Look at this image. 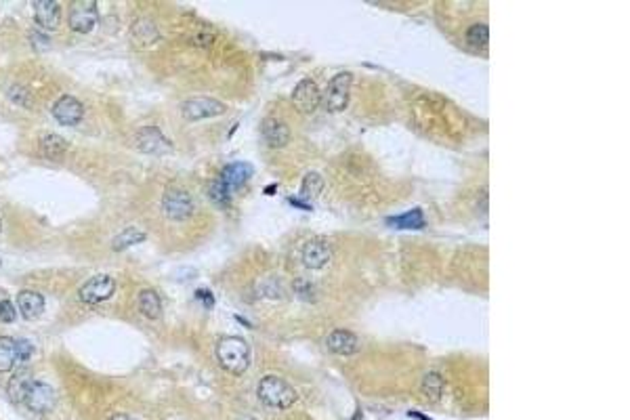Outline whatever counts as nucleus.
<instances>
[{
	"label": "nucleus",
	"instance_id": "obj_1",
	"mask_svg": "<svg viewBox=\"0 0 630 420\" xmlns=\"http://www.w3.org/2000/svg\"><path fill=\"white\" fill-rule=\"evenodd\" d=\"M217 361L225 372L242 376L250 368V347L240 336H223L215 349Z\"/></svg>",
	"mask_w": 630,
	"mask_h": 420
},
{
	"label": "nucleus",
	"instance_id": "obj_2",
	"mask_svg": "<svg viewBox=\"0 0 630 420\" xmlns=\"http://www.w3.org/2000/svg\"><path fill=\"white\" fill-rule=\"evenodd\" d=\"M256 395L262 405H267L271 410H286V408L294 405L298 399L294 387H290V383H286L284 379H280L276 374H267L258 381Z\"/></svg>",
	"mask_w": 630,
	"mask_h": 420
},
{
	"label": "nucleus",
	"instance_id": "obj_3",
	"mask_svg": "<svg viewBox=\"0 0 630 420\" xmlns=\"http://www.w3.org/2000/svg\"><path fill=\"white\" fill-rule=\"evenodd\" d=\"M351 84H353V74H349V72H341L328 82L326 93L322 95V103L330 114L343 112L349 105Z\"/></svg>",
	"mask_w": 630,
	"mask_h": 420
},
{
	"label": "nucleus",
	"instance_id": "obj_4",
	"mask_svg": "<svg viewBox=\"0 0 630 420\" xmlns=\"http://www.w3.org/2000/svg\"><path fill=\"white\" fill-rule=\"evenodd\" d=\"M162 213L171 221H185L193 213V198L189 191L171 187L162 195Z\"/></svg>",
	"mask_w": 630,
	"mask_h": 420
},
{
	"label": "nucleus",
	"instance_id": "obj_5",
	"mask_svg": "<svg viewBox=\"0 0 630 420\" xmlns=\"http://www.w3.org/2000/svg\"><path fill=\"white\" fill-rule=\"evenodd\" d=\"M99 11L93 0H76L68 9V23L76 34H88L97 26Z\"/></svg>",
	"mask_w": 630,
	"mask_h": 420
},
{
	"label": "nucleus",
	"instance_id": "obj_6",
	"mask_svg": "<svg viewBox=\"0 0 630 420\" xmlns=\"http://www.w3.org/2000/svg\"><path fill=\"white\" fill-rule=\"evenodd\" d=\"M300 260L303 265L311 271L324 269L328 262L332 260V246L324 238H313L303 244L300 248Z\"/></svg>",
	"mask_w": 630,
	"mask_h": 420
},
{
	"label": "nucleus",
	"instance_id": "obj_7",
	"mask_svg": "<svg viewBox=\"0 0 630 420\" xmlns=\"http://www.w3.org/2000/svg\"><path fill=\"white\" fill-rule=\"evenodd\" d=\"M114 292H116V282H114V278L101 274V276H93L90 280H86V282L80 286L78 296H80V300L86 303V305H99V303H103V300H108Z\"/></svg>",
	"mask_w": 630,
	"mask_h": 420
},
{
	"label": "nucleus",
	"instance_id": "obj_8",
	"mask_svg": "<svg viewBox=\"0 0 630 420\" xmlns=\"http://www.w3.org/2000/svg\"><path fill=\"white\" fill-rule=\"evenodd\" d=\"M225 103H221L215 97H193L189 101H185L183 105V116L191 122L195 120H206V118H215L225 114Z\"/></svg>",
	"mask_w": 630,
	"mask_h": 420
},
{
	"label": "nucleus",
	"instance_id": "obj_9",
	"mask_svg": "<svg viewBox=\"0 0 630 420\" xmlns=\"http://www.w3.org/2000/svg\"><path fill=\"white\" fill-rule=\"evenodd\" d=\"M292 105L300 114H313L322 103V93L311 78H303L292 90Z\"/></svg>",
	"mask_w": 630,
	"mask_h": 420
},
{
	"label": "nucleus",
	"instance_id": "obj_10",
	"mask_svg": "<svg viewBox=\"0 0 630 420\" xmlns=\"http://www.w3.org/2000/svg\"><path fill=\"white\" fill-rule=\"evenodd\" d=\"M135 145L143 153H153V155H162V153H169L173 149V143L162 135L160 128H155V126L141 128L135 137Z\"/></svg>",
	"mask_w": 630,
	"mask_h": 420
},
{
	"label": "nucleus",
	"instance_id": "obj_11",
	"mask_svg": "<svg viewBox=\"0 0 630 420\" xmlns=\"http://www.w3.org/2000/svg\"><path fill=\"white\" fill-rule=\"evenodd\" d=\"M55 401H57L55 391H52L46 383L34 379V381L30 383V387H28L23 405H28V408L34 410V412H48V410H52Z\"/></svg>",
	"mask_w": 630,
	"mask_h": 420
},
{
	"label": "nucleus",
	"instance_id": "obj_12",
	"mask_svg": "<svg viewBox=\"0 0 630 420\" xmlns=\"http://www.w3.org/2000/svg\"><path fill=\"white\" fill-rule=\"evenodd\" d=\"M52 116H55V120L64 126H76L84 118V108L76 97L64 95L61 99L55 101V105H52Z\"/></svg>",
	"mask_w": 630,
	"mask_h": 420
},
{
	"label": "nucleus",
	"instance_id": "obj_13",
	"mask_svg": "<svg viewBox=\"0 0 630 420\" xmlns=\"http://www.w3.org/2000/svg\"><path fill=\"white\" fill-rule=\"evenodd\" d=\"M326 347H328V351L334 353V355L349 357V355H353V353H357L359 341H357V336H355L351 330L338 328V330H332V332L326 336Z\"/></svg>",
	"mask_w": 630,
	"mask_h": 420
},
{
	"label": "nucleus",
	"instance_id": "obj_14",
	"mask_svg": "<svg viewBox=\"0 0 630 420\" xmlns=\"http://www.w3.org/2000/svg\"><path fill=\"white\" fill-rule=\"evenodd\" d=\"M34 19L44 30H55L61 21V7L52 0H40L34 3Z\"/></svg>",
	"mask_w": 630,
	"mask_h": 420
},
{
	"label": "nucleus",
	"instance_id": "obj_15",
	"mask_svg": "<svg viewBox=\"0 0 630 420\" xmlns=\"http://www.w3.org/2000/svg\"><path fill=\"white\" fill-rule=\"evenodd\" d=\"M40 151L46 160H52V162H61L66 153H68V141L55 133H42L40 135Z\"/></svg>",
	"mask_w": 630,
	"mask_h": 420
},
{
	"label": "nucleus",
	"instance_id": "obj_16",
	"mask_svg": "<svg viewBox=\"0 0 630 420\" xmlns=\"http://www.w3.org/2000/svg\"><path fill=\"white\" fill-rule=\"evenodd\" d=\"M17 307H19V311H21V315L26 320H36L44 311V298H42L40 292L23 290V292L17 294Z\"/></svg>",
	"mask_w": 630,
	"mask_h": 420
},
{
	"label": "nucleus",
	"instance_id": "obj_17",
	"mask_svg": "<svg viewBox=\"0 0 630 420\" xmlns=\"http://www.w3.org/2000/svg\"><path fill=\"white\" fill-rule=\"evenodd\" d=\"M262 135H265V141H267L269 147L280 149V147L288 145V141H290V126L280 118H269L265 122V131H262Z\"/></svg>",
	"mask_w": 630,
	"mask_h": 420
},
{
	"label": "nucleus",
	"instance_id": "obj_18",
	"mask_svg": "<svg viewBox=\"0 0 630 420\" xmlns=\"http://www.w3.org/2000/svg\"><path fill=\"white\" fill-rule=\"evenodd\" d=\"M137 307L147 320H160L162 318V300H160V296H158L155 290H149V288L141 290L139 296H137Z\"/></svg>",
	"mask_w": 630,
	"mask_h": 420
},
{
	"label": "nucleus",
	"instance_id": "obj_19",
	"mask_svg": "<svg viewBox=\"0 0 630 420\" xmlns=\"http://www.w3.org/2000/svg\"><path fill=\"white\" fill-rule=\"evenodd\" d=\"M252 177V169L244 162H236V164H227L225 171L221 173V181L227 185L229 191L240 189L248 179Z\"/></svg>",
	"mask_w": 630,
	"mask_h": 420
},
{
	"label": "nucleus",
	"instance_id": "obj_20",
	"mask_svg": "<svg viewBox=\"0 0 630 420\" xmlns=\"http://www.w3.org/2000/svg\"><path fill=\"white\" fill-rule=\"evenodd\" d=\"M19 345L9 336H0V372H9L19 361Z\"/></svg>",
	"mask_w": 630,
	"mask_h": 420
},
{
	"label": "nucleus",
	"instance_id": "obj_21",
	"mask_svg": "<svg viewBox=\"0 0 630 420\" xmlns=\"http://www.w3.org/2000/svg\"><path fill=\"white\" fill-rule=\"evenodd\" d=\"M443 387H446V383H443V376L439 372L429 370L425 374V379H423V395L427 397V401L437 403L441 399V395H443Z\"/></svg>",
	"mask_w": 630,
	"mask_h": 420
},
{
	"label": "nucleus",
	"instance_id": "obj_22",
	"mask_svg": "<svg viewBox=\"0 0 630 420\" xmlns=\"http://www.w3.org/2000/svg\"><path fill=\"white\" fill-rule=\"evenodd\" d=\"M466 42L472 46V48H486L488 46V40H490V30L486 23H472L466 34H464Z\"/></svg>",
	"mask_w": 630,
	"mask_h": 420
},
{
	"label": "nucleus",
	"instance_id": "obj_23",
	"mask_svg": "<svg viewBox=\"0 0 630 420\" xmlns=\"http://www.w3.org/2000/svg\"><path fill=\"white\" fill-rule=\"evenodd\" d=\"M32 381H34V379H32L28 372H21V374H17V376L11 379V383H9V395H11V399H13L15 403H23L26 393H28V387H30Z\"/></svg>",
	"mask_w": 630,
	"mask_h": 420
},
{
	"label": "nucleus",
	"instance_id": "obj_24",
	"mask_svg": "<svg viewBox=\"0 0 630 420\" xmlns=\"http://www.w3.org/2000/svg\"><path fill=\"white\" fill-rule=\"evenodd\" d=\"M208 198H210V202H213L215 206H229L231 191L221 181V177L215 179V181H210V185H208Z\"/></svg>",
	"mask_w": 630,
	"mask_h": 420
},
{
	"label": "nucleus",
	"instance_id": "obj_25",
	"mask_svg": "<svg viewBox=\"0 0 630 420\" xmlns=\"http://www.w3.org/2000/svg\"><path fill=\"white\" fill-rule=\"evenodd\" d=\"M324 189V179L320 173H307L303 179V193L307 198H318Z\"/></svg>",
	"mask_w": 630,
	"mask_h": 420
},
{
	"label": "nucleus",
	"instance_id": "obj_26",
	"mask_svg": "<svg viewBox=\"0 0 630 420\" xmlns=\"http://www.w3.org/2000/svg\"><path fill=\"white\" fill-rule=\"evenodd\" d=\"M133 36H135L137 40H141L143 44H149V42L158 40V30H155V26H153L151 21L141 19L137 26H133Z\"/></svg>",
	"mask_w": 630,
	"mask_h": 420
},
{
	"label": "nucleus",
	"instance_id": "obj_27",
	"mask_svg": "<svg viewBox=\"0 0 630 420\" xmlns=\"http://www.w3.org/2000/svg\"><path fill=\"white\" fill-rule=\"evenodd\" d=\"M143 240H145V233H141V231H137V229H126V231H122V233L116 238L114 250H124V248H128L131 244H137V242H143Z\"/></svg>",
	"mask_w": 630,
	"mask_h": 420
},
{
	"label": "nucleus",
	"instance_id": "obj_28",
	"mask_svg": "<svg viewBox=\"0 0 630 420\" xmlns=\"http://www.w3.org/2000/svg\"><path fill=\"white\" fill-rule=\"evenodd\" d=\"M391 223L397 225V227H420V225H423V213L414 210V213H410L405 217H395Z\"/></svg>",
	"mask_w": 630,
	"mask_h": 420
},
{
	"label": "nucleus",
	"instance_id": "obj_29",
	"mask_svg": "<svg viewBox=\"0 0 630 420\" xmlns=\"http://www.w3.org/2000/svg\"><path fill=\"white\" fill-rule=\"evenodd\" d=\"M17 320V309L11 300H0V322L11 324Z\"/></svg>",
	"mask_w": 630,
	"mask_h": 420
},
{
	"label": "nucleus",
	"instance_id": "obj_30",
	"mask_svg": "<svg viewBox=\"0 0 630 420\" xmlns=\"http://www.w3.org/2000/svg\"><path fill=\"white\" fill-rule=\"evenodd\" d=\"M213 40H215V36L210 34V32H198L195 38H193V42H195L198 46H202V48L210 46V44H213Z\"/></svg>",
	"mask_w": 630,
	"mask_h": 420
},
{
	"label": "nucleus",
	"instance_id": "obj_31",
	"mask_svg": "<svg viewBox=\"0 0 630 420\" xmlns=\"http://www.w3.org/2000/svg\"><path fill=\"white\" fill-rule=\"evenodd\" d=\"M110 420H139V418H133V416H128V414H116V416H112Z\"/></svg>",
	"mask_w": 630,
	"mask_h": 420
}]
</instances>
